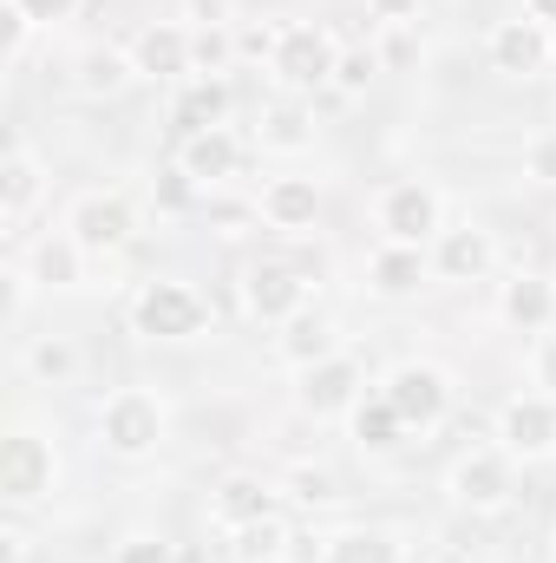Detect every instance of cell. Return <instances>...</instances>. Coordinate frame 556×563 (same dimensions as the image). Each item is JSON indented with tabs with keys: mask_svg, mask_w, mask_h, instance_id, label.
Returning a JSON list of instances; mask_svg holds the SVG:
<instances>
[{
	"mask_svg": "<svg viewBox=\"0 0 556 563\" xmlns=\"http://www.w3.org/2000/svg\"><path fill=\"white\" fill-rule=\"evenodd\" d=\"M419 7L425 0H367V20L374 26H419Z\"/></svg>",
	"mask_w": 556,
	"mask_h": 563,
	"instance_id": "f35d334b",
	"label": "cell"
},
{
	"mask_svg": "<svg viewBox=\"0 0 556 563\" xmlns=\"http://www.w3.org/2000/svg\"><path fill=\"white\" fill-rule=\"evenodd\" d=\"M197 33V73H236L243 53H236V26H190Z\"/></svg>",
	"mask_w": 556,
	"mask_h": 563,
	"instance_id": "4dcf8cb0",
	"label": "cell"
},
{
	"mask_svg": "<svg viewBox=\"0 0 556 563\" xmlns=\"http://www.w3.org/2000/svg\"><path fill=\"white\" fill-rule=\"evenodd\" d=\"M367 217H374V236H380V243L432 250L438 230L452 223V203H445V190H438L432 177H387V184L374 190Z\"/></svg>",
	"mask_w": 556,
	"mask_h": 563,
	"instance_id": "3957f363",
	"label": "cell"
},
{
	"mask_svg": "<svg viewBox=\"0 0 556 563\" xmlns=\"http://www.w3.org/2000/svg\"><path fill=\"white\" fill-rule=\"evenodd\" d=\"M281 498L301 505V511H327V505L341 498V478H334L327 465H314V459H294V465L281 472Z\"/></svg>",
	"mask_w": 556,
	"mask_h": 563,
	"instance_id": "f546056e",
	"label": "cell"
},
{
	"mask_svg": "<svg viewBox=\"0 0 556 563\" xmlns=\"http://www.w3.org/2000/svg\"><path fill=\"white\" fill-rule=\"evenodd\" d=\"M230 112H236V86H230V73H197V79H184L177 99H170V125H177V139L210 132V125H230Z\"/></svg>",
	"mask_w": 556,
	"mask_h": 563,
	"instance_id": "7402d4cb",
	"label": "cell"
},
{
	"mask_svg": "<svg viewBox=\"0 0 556 563\" xmlns=\"http://www.w3.org/2000/svg\"><path fill=\"white\" fill-rule=\"evenodd\" d=\"M380 394L393 400V413L407 420V432H438V426L458 413V374L445 361H425V354H407L380 374Z\"/></svg>",
	"mask_w": 556,
	"mask_h": 563,
	"instance_id": "8992f818",
	"label": "cell"
},
{
	"mask_svg": "<svg viewBox=\"0 0 556 563\" xmlns=\"http://www.w3.org/2000/svg\"><path fill=\"white\" fill-rule=\"evenodd\" d=\"M177 551H184V563H203V551H197V544H177Z\"/></svg>",
	"mask_w": 556,
	"mask_h": 563,
	"instance_id": "f6af8a7d",
	"label": "cell"
},
{
	"mask_svg": "<svg viewBox=\"0 0 556 563\" xmlns=\"http://www.w3.org/2000/svg\"><path fill=\"white\" fill-rule=\"evenodd\" d=\"M341 347H347V334H341V321H334L321 301L276 328V361L288 374H301V367H314V361H327V354H341Z\"/></svg>",
	"mask_w": 556,
	"mask_h": 563,
	"instance_id": "44dd1931",
	"label": "cell"
},
{
	"mask_svg": "<svg viewBox=\"0 0 556 563\" xmlns=\"http://www.w3.org/2000/svg\"><path fill=\"white\" fill-rule=\"evenodd\" d=\"M341 33L327 20H281L276 33V59H269V79H276L288 99H314L334 86V66H341Z\"/></svg>",
	"mask_w": 556,
	"mask_h": 563,
	"instance_id": "5b68a950",
	"label": "cell"
},
{
	"mask_svg": "<svg viewBox=\"0 0 556 563\" xmlns=\"http://www.w3.org/2000/svg\"><path fill=\"white\" fill-rule=\"evenodd\" d=\"M190 26H236V0H184Z\"/></svg>",
	"mask_w": 556,
	"mask_h": 563,
	"instance_id": "ab89813d",
	"label": "cell"
},
{
	"mask_svg": "<svg viewBox=\"0 0 556 563\" xmlns=\"http://www.w3.org/2000/svg\"><path fill=\"white\" fill-rule=\"evenodd\" d=\"M551 551H556V538H551Z\"/></svg>",
	"mask_w": 556,
	"mask_h": 563,
	"instance_id": "bcb514c9",
	"label": "cell"
},
{
	"mask_svg": "<svg viewBox=\"0 0 556 563\" xmlns=\"http://www.w3.org/2000/svg\"><path fill=\"white\" fill-rule=\"evenodd\" d=\"M256 151H276V157H301L314 151V106L301 99H281L256 119Z\"/></svg>",
	"mask_w": 556,
	"mask_h": 563,
	"instance_id": "83f0119b",
	"label": "cell"
},
{
	"mask_svg": "<svg viewBox=\"0 0 556 563\" xmlns=\"http://www.w3.org/2000/svg\"><path fill=\"white\" fill-rule=\"evenodd\" d=\"M7 7H13V13H26L40 33H53V26H66V20H73L86 0H7Z\"/></svg>",
	"mask_w": 556,
	"mask_h": 563,
	"instance_id": "74e56055",
	"label": "cell"
},
{
	"mask_svg": "<svg viewBox=\"0 0 556 563\" xmlns=\"http://www.w3.org/2000/svg\"><path fill=\"white\" fill-rule=\"evenodd\" d=\"M491 439L518 459V465H551L556 459V400L544 394H511V400H498V413H491Z\"/></svg>",
	"mask_w": 556,
	"mask_h": 563,
	"instance_id": "8fae6325",
	"label": "cell"
},
{
	"mask_svg": "<svg viewBox=\"0 0 556 563\" xmlns=\"http://www.w3.org/2000/svg\"><path fill=\"white\" fill-rule=\"evenodd\" d=\"M281 505H288V498H281V485H269L263 472H223V478L210 485V505H203V511H210V525H216L223 538H236L243 525L276 518Z\"/></svg>",
	"mask_w": 556,
	"mask_h": 563,
	"instance_id": "ac0fdd59",
	"label": "cell"
},
{
	"mask_svg": "<svg viewBox=\"0 0 556 563\" xmlns=\"http://www.w3.org/2000/svg\"><path fill=\"white\" fill-rule=\"evenodd\" d=\"M347 439H354V452H360V459H393L413 432H407V420L393 413V400L374 387V394L347 413Z\"/></svg>",
	"mask_w": 556,
	"mask_h": 563,
	"instance_id": "d4e9b609",
	"label": "cell"
},
{
	"mask_svg": "<svg viewBox=\"0 0 556 563\" xmlns=\"http://www.w3.org/2000/svg\"><path fill=\"white\" fill-rule=\"evenodd\" d=\"M518 459L498 445V439H478V445H465L452 465H445V505L452 511H465V518H498V511H511V498H518Z\"/></svg>",
	"mask_w": 556,
	"mask_h": 563,
	"instance_id": "277c9868",
	"label": "cell"
},
{
	"mask_svg": "<svg viewBox=\"0 0 556 563\" xmlns=\"http://www.w3.org/2000/svg\"><path fill=\"white\" fill-rule=\"evenodd\" d=\"M203 197H216V190H230L236 184V170L249 164V144L236 139L230 125H210V132H190V139H177V157H170Z\"/></svg>",
	"mask_w": 556,
	"mask_h": 563,
	"instance_id": "e0dca14e",
	"label": "cell"
},
{
	"mask_svg": "<svg viewBox=\"0 0 556 563\" xmlns=\"http://www.w3.org/2000/svg\"><path fill=\"white\" fill-rule=\"evenodd\" d=\"M125 53H132L138 79H151V86L197 79V33H190V20H144V26H132Z\"/></svg>",
	"mask_w": 556,
	"mask_h": 563,
	"instance_id": "7c38bea8",
	"label": "cell"
},
{
	"mask_svg": "<svg viewBox=\"0 0 556 563\" xmlns=\"http://www.w3.org/2000/svg\"><path fill=\"white\" fill-rule=\"evenodd\" d=\"M432 250H407V243H374L360 263V288L374 301H419L432 288Z\"/></svg>",
	"mask_w": 556,
	"mask_h": 563,
	"instance_id": "d6986e66",
	"label": "cell"
},
{
	"mask_svg": "<svg viewBox=\"0 0 556 563\" xmlns=\"http://www.w3.org/2000/svg\"><path fill=\"white\" fill-rule=\"evenodd\" d=\"M203 203V190L170 164V170H157V184H151V210H164V217H184V210H197Z\"/></svg>",
	"mask_w": 556,
	"mask_h": 563,
	"instance_id": "836d02e7",
	"label": "cell"
},
{
	"mask_svg": "<svg viewBox=\"0 0 556 563\" xmlns=\"http://www.w3.org/2000/svg\"><path fill=\"white\" fill-rule=\"evenodd\" d=\"M374 73H380V53H374V46H347V53H341V66H334V86H327V92L360 99V92L374 86Z\"/></svg>",
	"mask_w": 556,
	"mask_h": 563,
	"instance_id": "1f68e13d",
	"label": "cell"
},
{
	"mask_svg": "<svg viewBox=\"0 0 556 563\" xmlns=\"http://www.w3.org/2000/svg\"><path fill=\"white\" fill-rule=\"evenodd\" d=\"M26 301H33V276L26 269H7V328L26 321Z\"/></svg>",
	"mask_w": 556,
	"mask_h": 563,
	"instance_id": "60d3db41",
	"label": "cell"
},
{
	"mask_svg": "<svg viewBox=\"0 0 556 563\" xmlns=\"http://www.w3.org/2000/svg\"><path fill=\"white\" fill-rule=\"evenodd\" d=\"M518 13H531V20H537V26H551V33H556V0H524V7H518Z\"/></svg>",
	"mask_w": 556,
	"mask_h": 563,
	"instance_id": "ee69618b",
	"label": "cell"
},
{
	"mask_svg": "<svg viewBox=\"0 0 556 563\" xmlns=\"http://www.w3.org/2000/svg\"><path fill=\"white\" fill-rule=\"evenodd\" d=\"M524 177H537V184H556V139H537L524 151Z\"/></svg>",
	"mask_w": 556,
	"mask_h": 563,
	"instance_id": "b9f144b4",
	"label": "cell"
},
{
	"mask_svg": "<svg viewBox=\"0 0 556 563\" xmlns=\"http://www.w3.org/2000/svg\"><path fill=\"white\" fill-rule=\"evenodd\" d=\"M498 263H504V250H498V230L491 223H445L438 230V243H432V276L452 282V288H471V282H491L498 276Z\"/></svg>",
	"mask_w": 556,
	"mask_h": 563,
	"instance_id": "5bb4252c",
	"label": "cell"
},
{
	"mask_svg": "<svg viewBox=\"0 0 556 563\" xmlns=\"http://www.w3.org/2000/svg\"><path fill=\"white\" fill-rule=\"evenodd\" d=\"M294 544H301V538H294V525H288V518H263V525H243V531H236V538H230V551H236V563H288L294 558Z\"/></svg>",
	"mask_w": 556,
	"mask_h": 563,
	"instance_id": "f1b7e54d",
	"label": "cell"
},
{
	"mask_svg": "<svg viewBox=\"0 0 556 563\" xmlns=\"http://www.w3.org/2000/svg\"><path fill=\"white\" fill-rule=\"evenodd\" d=\"M485 59H491V73H504V79H544L551 59H556V33L551 26H537L531 13L491 20V33H485Z\"/></svg>",
	"mask_w": 556,
	"mask_h": 563,
	"instance_id": "2e32d148",
	"label": "cell"
},
{
	"mask_svg": "<svg viewBox=\"0 0 556 563\" xmlns=\"http://www.w3.org/2000/svg\"><path fill=\"white\" fill-rule=\"evenodd\" d=\"M46 190H53V170H46V157L33 151V144H7V157H0V236L7 243H20L26 236V223H33V210L46 203Z\"/></svg>",
	"mask_w": 556,
	"mask_h": 563,
	"instance_id": "4fadbf2b",
	"label": "cell"
},
{
	"mask_svg": "<svg viewBox=\"0 0 556 563\" xmlns=\"http://www.w3.org/2000/svg\"><path fill=\"white\" fill-rule=\"evenodd\" d=\"M236 301H243V314L256 328H281L301 308H314V276L301 263H288V256H256V263H243Z\"/></svg>",
	"mask_w": 556,
	"mask_h": 563,
	"instance_id": "9c48e42d",
	"label": "cell"
},
{
	"mask_svg": "<svg viewBox=\"0 0 556 563\" xmlns=\"http://www.w3.org/2000/svg\"><path fill=\"white\" fill-rule=\"evenodd\" d=\"M112 563H184V551L164 538V531H125L112 544Z\"/></svg>",
	"mask_w": 556,
	"mask_h": 563,
	"instance_id": "d6a6232c",
	"label": "cell"
},
{
	"mask_svg": "<svg viewBox=\"0 0 556 563\" xmlns=\"http://www.w3.org/2000/svg\"><path fill=\"white\" fill-rule=\"evenodd\" d=\"M498 321L511 334H551L556 328V276L544 269H511L498 282Z\"/></svg>",
	"mask_w": 556,
	"mask_h": 563,
	"instance_id": "ffe728a7",
	"label": "cell"
},
{
	"mask_svg": "<svg viewBox=\"0 0 556 563\" xmlns=\"http://www.w3.org/2000/svg\"><path fill=\"white\" fill-rule=\"evenodd\" d=\"M79 367H86V354H79L66 334H26V341H20V374H26L33 387H73Z\"/></svg>",
	"mask_w": 556,
	"mask_h": 563,
	"instance_id": "4316f807",
	"label": "cell"
},
{
	"mask_svg": "<svg viewBox=\"0 0 556 563\" xmlns=\"http://www.w3.org/2000/svg\"><path fill=\"white\" fill-rule=\"evenodd\" d=\"M125 86H138V66H132L125 46H86V53L73 59V92H86V99H119Z\"/></svg>",
	"mask_w": 556,
	"mask_h": 563,
	"instance_id": "484cf974",
	"label": "cell"
},
{
	"mask_svg": "<svg viewBox=\"0 0 556 563\" xmlns=\"http://www.w3.org/2000/svg\"><path fill=\"white\" fill-rule=\"evenodd\" d=\"M0 563H26V531H20V525L0 531Z\"/></svg>",
	"mask_w": 556,
	"mask_h": 563,
	"instance_id": "7bdbcfd3",
	"label": "cell"
},
{
	"mask_svg": "<svg viewBox=\"0 0 556 563\" xmlns=\"http://www.w3.org/2000/svg\"><path fill=\"white\" fill-rule=\"evenodd\" d=\"M314 563H407V544L387 525H341L314 538Z\"/></svg>",
	"mask_w": 556,
	"mask_h": 563,
	"instance_id": "cb8c5ba5",
	"label": "cell"
},
{
	"mask_svg": "<svg viewBox=\"0 0 556 563\" xmlns=\"http://www.w3.org/2000/svg\"><path fill=\"white\" fill-rule=\"evenodd\" d=\"M59 492V445L40 432V426L13 420L7 439H0V498L13 511H33Z\"/></svg>",
	"mask_w": 556,
	"mask_h": 563,
	"instance_id": "52a82bcc",
	"label": "cell"
},
{
	"mask_svg": "<svg viewBox=\"0 0 556 563\" xmlns=\"http://www.w3.org/2000/svg\"><path fill=\"white\" fill-rule=\"evenodd\" d=\"M210 321H216L210 295L184 276H144L138 288H132V301H125V328H132L138 341H157V347L203 341Z\"/></svg>",
	"mask_w": 556,
	"mask_h": 563,
	"instance_id": "7a4b0ae2",
	"label": "cell"
},
{
	"mask_svg": "<svg viewBox=\"0 0 556 563\" xmlns=\"http://www.w3.org/2000/svg\"><path fill=\"white\" fill-rule=\"evenodd\" d=\"M59 230L92 256V263H112L138 243V203L125 190H79L59 217Z\"/></svg>",
	"mask_w": 556,
	"mask_h": 563,
	"instance_id": "ba28073f",
	"label": "cell"
},
{
	"mask_svg": "<svg viewBox=\"0 0 556 563\" xmlns=\"http://www.w3.org/2000/svg\"><path fill=\"white\" fill-rule=\"evenodd\" d=\"M524 380H531V394L556 400V328L551 334H531V347H524Z\"/></svg>",
	"mask_w": 556,
	"mask_h": 563,
	"instance_id": "e575fe53",
	"label": "cell"
},
{
	"mask_svg": "<svg viewBox=\"0 0 556 563\" xmlns=\"http://www.w3.org/2000/svg\"><path fill=\"white\" fill-rule=\"evenodd\" d=\"M321 210H327V184L308 177V170H276V177H263V190H256V217H263V230H276V236H308V230L321 223Z\"/></svg>",
	"mask_w": 556,
	"mask_h": 563,
	"instance_id": "9a60e30c",
	"label": "cell"
},
{
	"mask_svg": "<svg viewBox=\"0 0 556 563\" xmlns=\"http://www.w3.org/2000/svg\"><path fill=\"white\" fill-rule=\"evenodd\" d=\"M92 439H99L105 459L144 465V459H157L164 439H170V400H164L157 387H144V380L105 387V394L92 400Z\"/></svg>",
	"mask_w": 556,
	"mask_h": 563,
	"instance_id": "6da1fadb",
	"label": "cell"
},
{
	"mask_svg": "<svg viewBox=\"0 0 556 563\" xmlns=\"http://www.w3.org/2000/svg\"><path fill=\"white\" fill-rule=\"evenodd\" d=\"M374 53H380V66H413L419 53V33L413 26H380V40H374Z\"/></svg>",
	"mask_w": 556,
	"mask_h": 563,
	"instance_id": "8d00e7d4",
	"label": "cell"
},
{
	"mask_svg": "<svg viewBox=\"0 0 556 563\" xmlns=\"http://www.w3.org/2000/svg\"><path fill=\"white\" fill-rule=\"evenodd\" d=\"M367 361L360 354H327V361H314V367H301L294 374V413H308V420H347L360 400H367Z\"/></svg>",
	"mask_w": 556,
	"mask_h": 563,
	"instance_id": "30bf717a",
	"label": "cell"
},
{
	"mask_svg": "<svg viewBox=\"0 0 556 563\" xmlns=\"http://www.w3.org/2000/svg\"><path fill=\"white\" fill-rule=\"evenodd\" d=\"M20 269L33 276V288H46V295H73V288H86V269H92V256H86V250L66 236V230H46L40 243H26Z\"/></svg>",
	"mask_w": 556,
	"mask_h": 563,
	"instance_id": "603a6c76",
	"label": "cell"
},
{
	"mask_svg": "<svg viewBox=\"0 0 556 563\" xmlns=\"http://www.w3.org/2000/svg\"><path fill=\"white\" fill-rule=\"evenodd\" d=\"M276 33H281V20L276 26H269V20H263V26H243V20H236V53H243V66H263V73H269V59H276Z\"/></svg>",
	"mask_w": 556,
	"mask_h": 563,
	"instance_id": "d590c367",
	"label": "cell"
}]
</instances>
